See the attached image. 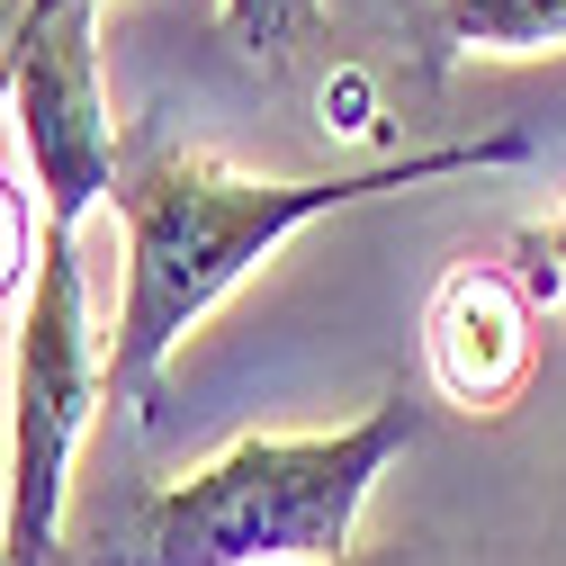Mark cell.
Returning a JSON list of instances; mask_svg holds the SVG:
<instances>
[{
  "mask_svg": "<svg viewBox=\"0 0 566 566\" xmlns=\"http://www.w3.org/2000/svg\"><path fill=\"white\" fill-rule=\"evenodd\" d=\"M513 163H531V135H468V145H422V154L369 163V171L261 180L198 145H171V135H135L117 163V189H108L117 226H126V289H117V324H108V405L154 422L171 350L315 217H342V207L387 198V189L513 171Z\"/></svg>",
  "mask_w": 566,
  "mask_h": 566,
  "instance_id": "cell-1",
  "label": "cell"
},
{
  "mask_svg": "<svg viewBox=\"0 0 566 566\" xmlns=\"http://www.w3.org/2000/svg\"><path fill=\"white\" fill-rule=\"evenodd\" d=\"M422 413L378 396L333 432H243L207 468L154 485L135 504L108 566H342L369 485L405 459Z\"/></svg>",
  "mask_w": 566,
  "mask_h": 566,
  "instance_id": "cell-2",
  "label": "cell"
},
{
  "mask_svg": "<svg viewBox=\"0 0 566 566\" xmlns=\"http://www.w3.org/2000/svg\"><path fill=\"white\" fill-rule=\"evenodd\" d=\"M108 405V333H91L82 297V234L45 226L36 279L10 333V476H0V539L19 566H63V485L91 413Z\"/></svg>",
  "mask_w": 566,
  "mask_h": 566,
  "instance_id": "cell-3",
  "label": "cell"
},
{
  "mask_svg": "<svg viewBox=\"0 0 566 566\" xmlns=\"http://www.w3.org/2000/svg\"><path fill=\"white\" fill-rule=\"evenodd\" d=\"M0 108H19L45 226L82 234L126 163L99 91V0H0Z\"/></svg>",
  "mask_w": 566,
  "mask_h": 566,
  "instance_id": "cell-4",
  "label": "cell"
},
{
  "mask_svg": "<svg viewBox=\"0 0 566 566\" xmlns=\"http://www.w3.org/2000/svg\"><path fill=\"white\" fill-rule=\"evenodd\" d=\"M539 324L513 261H450L422 306V369L459 413H513L539 378Z\"/></svg>",
  "mask_w": 566,
  "mask_h": 566,
  "instance_id": "cell-5",
  "label": "cell"
},
{
  "mask_svg": "<svg viewBox=\"0 0 566 566\" xmlns=\"http://www.w3.org/2000/svg\"><path fill=\"white\" fill-rule=\"evenodd\" d=\"M441 54H566V0H432Z\"/></svg>",
  "mask_w": 566,
  "mask_h": 566,
  "instance_id": "cell-6",
  "label": "cell"
},
{
  "mask_svg": "<svg viewBox=\"0 0 566 566\" xmlns=\"http://www.w3.org/2000/svg\"><path fill=\"white\" fill-rule=\"evenodd\" d=\"M217 28L243 63H297L315 36H324V0H217Z\"/></svg>",
  "mask_w": 566,
  "mask_h": 566,
  "instance_id": "cell-7",
  "label": "cell"
},
{
  "mask_svg": "<svg viewBox=\"0 0 566 566\" xmlns=\"http://www.w3.org/2000/svg\"><path fill=\"white\" fill-rule=\"evenodd\" d=\"M513 279L539 297V315H566V198L548 207V217L513 226Z\"/></svg>",
  "mask_w": 566,
  "mask_h": 566,
  "instance_id": "cell-8",
  "label": "cell"
},
{
  "mask_svg": "<svg viewBox=\"0 0 566 566\" xmlns=\"http://www.w3.org/2000/svg\"><path fill=\"white\" fill-rule=\"evenodd\" d=\"M36 252H45V207H36V189H19L10 171H0V306L28 297Z\"/></svg>",
  "mask_w": 566,
  "mask_h": 566,
  "instance_id": "cell-9",
  "label": "cell"
},
{
  "mask_svg": "<svg viewBox=\"0 0 566 566\" xmlns=\"http://www.w3.org/2000/svg\"><path fill=\"white\" fill-rule=\"evenodd\" d=\"M0 413H10V369H0Z\"/></svg>",
  "mask_w": 566,
  "mask_h": 566,
  "instance_id": "cell-10",
  "label": "cell"
},
{
  "mask_svg": "<svg viewBox=\"0 0 566 566\" xmlns=\"http://www.w3.org/2000/svg\"><path fill=\"white\" fill-rule=\"evenodd\" d=\"M0 566H19V557H10V539H0Z\"/></svg>",
  "mask_w": 566,
  "mask_h": 566,
  "instance_id": "cell-11",
  "label": "cell"
},
{
  "mask_svg": "<svg viewBox=\"0 0 566 566\" xmlns=\"http://www.w3.org/2000/svg\"><path fill=\"white\" fill-rule=\"evenodd\" d=\"M342 566H350V557H342Z\"/></svg>",
  "mask_w": 566,
  "mask_h": 566,
  "instance_id": "cell-12",
  "label": "cell"
}]
</instances>
